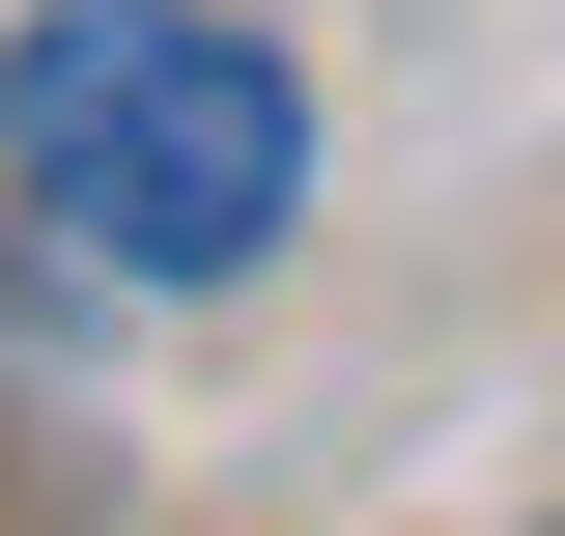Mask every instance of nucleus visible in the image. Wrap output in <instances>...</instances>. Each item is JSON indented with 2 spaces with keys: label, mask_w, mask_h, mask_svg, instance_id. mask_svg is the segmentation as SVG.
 Wrapping results in <instances>:
<instances>
[{
  "label": "nucleus",
  "mask_w": 565,
  "mask_h": 536,
  "mask_svg": "<svg viewBox=\"0 0 565 536\" xmlns=\"http://www.w3.org/2000/svg\"><path fill=\"white\" fill-rule=\"evenodd\" d=\"M0 170L85 282H255L311 226V85L226 0H29L0 29Z\"/></svg>",
  "instance_id": "f257e3e1"
}]
</instances>
